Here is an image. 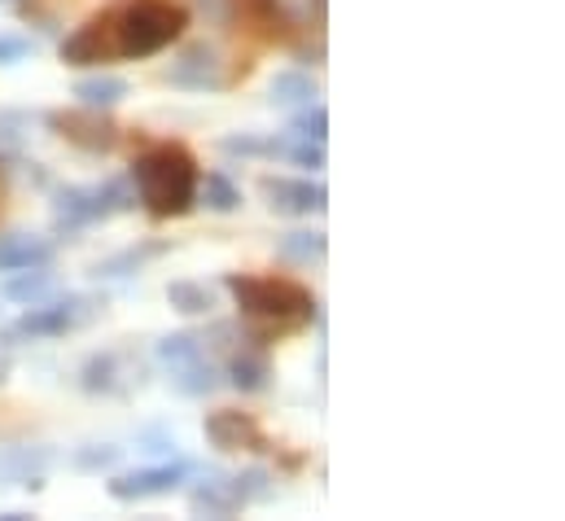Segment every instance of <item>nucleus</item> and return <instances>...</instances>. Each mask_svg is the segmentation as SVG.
Segmentation results:
<instances>
[{"mask_svg": "<svg viewBox=\"0 0 565 521\" xmlns=\"http://www.w3.org/2000/svg\"><path fill=\"white\" fill-rule=\"evenodd\" d=\"M198 184H202V180H198ZM202 193H206V206H211V211H220V215H228V211H237V206H242V189H237L228 176H220V171H211V176H206Z\"/></svg>", "mask_w": 565, "mask_h": 521, "instance_id": "21", "label": "nucleus"}, {"mask_svg": "<svg viewBox=\"0 0 565 521\" xmlns=\"http://www.w3.org/2000/svg\"><path fill=\"white\" fill-rule=\"evenodd\" d=\"M268 378H273V369H268V360H264L259 351H242V355H233V364H228V382L242 394L268 391Z\"/></svg>", "mask_w": 565, "mask_h": 521, "instance_id": "14", "label": "nucleus"}, {"mask_svg": "<svg viewBox=\"0 0 565 521\" xmlns=\"http://www.w3.org/2000/svg\"><path fill=\"white\" fill-rule=\"evenodd\" d=\"M153 255H162V246L158 242H149V246H132V251H124V255H115V259L97 263V276H106V280H115V276H132L145 259H153Z\"/></svg>", "mask_w": 565, "mask_h": 521, "instance_id": "22", "label": "nucleus"}, {"mask_svg": "<svg viewBox=\"0 0 565 521\" xmlns=\"http://www.w3.org/2000/svg\"><path fill=\"white\" fill-rule=\"evenodd\" d=\"M53 263V242L44 237H0V272H22V267H49Z\"/></svg>", "mask_w": 565, "mask_h": 521, "instance_id": "11", "label": "nucleus"}, {"mask_svg": "<svg viewBox=\"0 0 565 521\" xmlns=\"http://www.w3.org/2000/svg\"><path fill=\"white\" fill-rule=\"evenodd\" d=\"M294 136H302V140H316V145H324V136H329V115H324V106H307L298 119H294Z\"/></svg>", "mask_w": 565, "mask_h": 521, "instance_id": "26", "label": "nucleus"}, {"mask_svg": "<svg viewBox=\"0 0 565 521\" xmlns=\"http://www.w3.org/2000/svg\"><path fill=\"white\" fill-rule=\"evenodd\" d=\"M224 285L233 289L242 316L250 320V329L264 338L273 333H294L307 320H316V298L294 285V280H277V276H224Z\"/></svg>", "mask_w": 565, "mask_h": 521, "instance_id": "3", "label": "nucleus"}, {"mask_svg": "<svg viewBox=\"0 0 565 521\" xmlns=\"http://www.w3.org/2000/svg\"><path fill=\"white\" fill-rule=\"evenodd\" d=\"M206 438H211L220 451H264V447H268L264 429H259L246 412H211V416H206Z\"/></svg>", "mask_w": 565, "mask_h": 521, "instance_id": "7", "label": "nucleus"}, {"mask_svg": "<svg viewBox=\"0 0 565 521\" xmlns=\"http://www.w3.org/2000/svg\"><path fill=\"white\" fill-rule=\"evenodd\" d=\"M233 487H237V500H242V504H255V500H268V496H273V478H268L264 469H246V474H237Z\"/></svg>", "mask_w": 565, "mask_h": 521, "instance_id": "24", "label": "nucleus"}, {"mask_svg": "<svg viewBox=\"0 0 565 521\" xmlns=\"http://www.w3.org/2000/svg\"><path fill=\"white\" fill-rule=\"evenodd\" d=\"M128 93H132V88H128V79H119V75H93V79H79V84H75V97H79V106H88V110L119 106Z\"/></svg>", "mask_w": 565, "mask_h": 521, "instance_id": "13", "label": "nucleus"}, {"mask_svg": "<svg viewBox=\"0 0 565 521\" xmlns=\"http://www.w3.org/2000/svg\"><path fill=\"white\" fill-rule=\"evenodd\" d=\"M93 316V302L88 298H62V302H35L18 325H9L4 329V342H22V338H57V333H66V329H79L84 320Z\"/></svg>", "mask_w": 565, "mask_h": 521, "instance_id": "5", "label": "nucleus"}, {"mask_svg": "<svg viewBox=\"0 0 565 521\" xmlns=\"http://www.w3.org/2000/svg\"><path fill=\"white\" fill-rule=\"evenodd\" d=\"M119 456H124L119 447H93V451H79L75 465H79V469H110Z\"/></svg>", "mask_w": 565, "mask_h": 521, "instance_id": "28", "label": "nucleus"}, {"mask_svg": "<svg viewBox=\"0 0 565 521\" xmlns=\"http://www.w3.org/2000/svg\"><path fill=\"white\" fill-rule=\"evenodd\" d=\"M137 202V193L128 189V180H106V184H71L57 193L53 202V220L57 228H84L97 220H110L119 211H128Z\"/></svg>", "mask_w": 565, "mask_h": 521, "instance_id": "4", "label": "nucleus"}, {"mask_svg": "<svg viewBox=\"0 0 565 521\" xmlns=\"http://www.w3.org/2000/svg\"><path fill=\"white\" fill-rule=\"evenodd\" d=\"M167 302H171L175 311H184V316H211V307H215L211 289L198 285V280H171V285H167Z\"/></svg>", "mask_w": 565, "mask_h": 521, "instance_id": "17", "label": "nucleus"}, {"mask_svg": "<svg viewBox=\"0 0 565 521\" xmlns=\"http://www.w3.org/2000/svg\"><path fill=\"white\" fill-rule=\"evenodd\" d=\"M171 386L180 394H211L220 386V373L206 364V355L202 360H193V364H184V369H171Z\"/></svg>", "mask_w": 565, "mask_h": 521, "instance_id": "18", "label": "nucleus"}, {"mask_svg": "<svg viewBox=\"0 0 565 521\" xmlns=\"http://www.w3.org/2000/svg\"><path fill=\"white\" fill-rule=\"evenodd\" d=\"M264 193L273 198L268 206H273L277 215H311V211H324V184H311V180L268 176V180H264Z\"/></svg>", "mask_w": 565, "mask_h": 521, "instance_id": "8", "label": "nucleus"}, {"mask_svg": "<svg viewBox=\"0 0 565 521\" xmlns=\"http://www.w3.org/2000/svg\"><path fill=\"white\" fill-rule=\"evenodd\" d=\"M273 106H285V110H294V106H311V97H316V84H311V75H302V71H281L277 79H273Z\"/></svg>", "mask_w": 565, "mask_h": 521, "instance_id": "16", "label": "nucleus"}, {"mask_svg": "<svg viewBox=\"0 0 565 521\" xmlns=\"http://www.w3.org/2000/svg\"><path fill=\"white\" fill-rule=\"evenodd\" d=\"M132 184L153 220H180L198 202V162L184 145H153L132 162Z\"/></svg>", "mask_w": 565, "mask_h": 521, "instance_id": "2", "label": "nucleus"}, {"mask_svg": "<svg viewBox=\"0 0 565 521\" xmlns=\"http://www.w3.org/2000/svg\"><path fill=\"white\" fill-rule=\"evenodd\" d=\"M189 26V9L175 0H115L93 13L66 44V66H102L115 57H153Z\"/></svg>", "mask_w": 565, "mask_h": 521, "instance_id": "1", "label": "nucleus"}, {"mask_svg": "<svg viewBox=\"0 0 565 521\" xmlns=\"http://www.w3.org/2000/svg\"><path fill=\"white\" fill-rule=\"evenodd\" d=\"M193 474V465L175 460V465H149V469H137V474H124L110 482V500L128 504V500H149V496H167L175 491L184 478Z\"/></svg>", "mask_w": 565, "mask_h": 521, "instance_id": "6", "label": "nucleus"}, {"mask_svg": "<svg viewBox=\"0 0 565 521\" xmlns=\"http://www.w3.org/2000/svg\"><path fill=\"white\" fill-rule=\"evenodd\" d=\"M167 84H180V88H220L224 75H220V62H215V49H193L189 57H180L171 71H167Z\"/></svg>", "mask_w": 565, "mask_h": 521, "instance_id": "10", "label": "nucleus"}, {"mask_svg": "<svg viewBox=\"0 0 565 521\" xmlns=\"http://www.w3.org/2000/svg\"><path fill=\"white\" fill-rule=\"evenodd\" d=\"M237 9L264 31V35H285V18L277 9V0H237Z\"/></svg>", "mask_w": 565, "mask_h": 521, "instance_id": "23", "label": "nucleus"}, {"mask_svg": "<svg viewBox=\"0 0 565 521\" xmlns=\"http://www.w3.org/2000/svg\"><path fill=\"white\" fill-rule=\"evenodd\" d=\"M26 53H35V40H26V35H0V66L22 62Z\"/></svg>", "mask_w": 565, "mask_h": 521, "instance_id": "27", "label": "nucleus"}, {"mask_svg": "<svg viewBox=\"0 0 565 521\" xmlns=\"http://www.w3.org/2000/svg\"><path fill=\"white\" fill-rule=\"evenodd\" d=\"M0 145H9V131H4V128H0Z\"/></svg>", "mask_w": 565, "mask_h": 521, "instance_id": "29", "label": "nucleus"}, {"mask_svg": "<svg viewBox=\"0 0 565 521\" xmlns=\"http://www.w3.org/2000/svg\"><path fill=\"white\" fill-rule=\"evenodd\" d=\"M277 251L289 263H316L324 259V233H285L277 242Z\"/></svg>", "mask_w": 565, "mask_h": 521, "instance_id": "20", "label": "nucleus"}, {"mask_svg": "<svg viewBox=\"0 0 565 521\" xmlns=\"http://www.w3.org/2000/svg\"><path fill=\"white\" fill-rule=\"evenodd\" d=\"M0 4H13V0H0Z\"/></svg>", "mask_w": 565, "mask_h": 521, "instance_id": "30", "label": "nucleus"}, {"mask_svg": "<svg viewBox=\"0 0 565 521\" xmlns=\"http://www.w3.org/2000/svg\"><path fill=\"white\" fill-rule=\"evenodd\" d=\"M53 128L62 131L71 145L88 149V153H110V149L119 145V128H115V124H106L102 115H93L88 106H84V115H57V119H53Z\"/></svg>", "mask_w": 565, "mask_h": 521, "instance_id": "9", "label": "nucleus"}, {"mask_svg": "<svg viewBox=\"0 0 565 521\" xmlns=\"http://www.w3.org/2000/svg\"><path fill=\"white\" fill-rule=\"evenodd\" d=\"M206 351H202V338H193V333H171V338H162L158 342V360L167 364V369H184V364H193V360H202Z\"/></svg>", "mask_w": 565, "mask_h": 521, "instance_id": "19", "label": "nucleus"}, {"mask_svg": "<svg viewBox=\"0 0 565 521\" xmlns=\"http://www.w3.org/2000/svg\"><path fill=\"white\" fill-rule=\"evenodd\" d=\"M49 294H53V276H49L44 267H22V272H13V280L4 285V298H13V302H26V307L44 302Z\"/></svg>", "mask_w": 565, "mask_h": 521, "instance_id": "15", "label": "nucleus"}, {"mask_svg": "<svg viewBox=\"0 0 565 521\" xmlns=\"http://www.w3.org/2000/svg\"><path fill=\"white\" fill-rule=\"evenodd\" d=\"M242 500H237V487L228 474H211L198 491H193V513H206V518H228L237 513Z\"/></svg>", "mask_w": 565, "mask_h": 521, "instance_id": "12", "label": "nucleus"}, {"mask_svg": "<svg viewBox=\"0 0 565 521\" xmlns=\"http://www.w3.org/2000/svg\"><path fill=\"white\" fill-rule=\"evenodd\" d=\"M224 153H246V158H264V153H281V140L268 136H224Z\"/></svg>", "mask_w": 565, "mask_h": 521, "instance_id": "25", "label": "nucleus"}]
</instances>
